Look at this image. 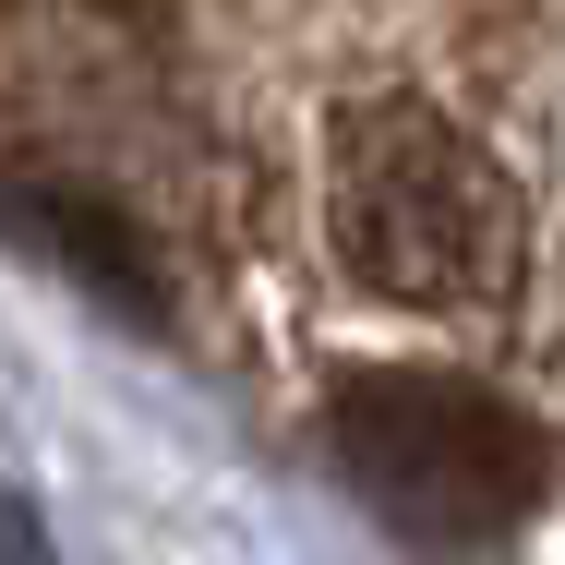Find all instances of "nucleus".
Here are the masks:
<instances>
[{"instance_id": "nucleus-1", "label": "nucleus", "mask_w": 565, "mask_h": 565, "mask_svg": "<svg viewBox=\"0 0 565 565\" xmlns=\"http://www.w3.org/2000/svg\"><path fill=\"white\" fill-rule=\"evenodd\" d=\"M326 228H338V265L385 301H422V313H481L505 301L530 217L505 193V169L422 97H373L338 120V157H326Z\"/></svg>"}, {"instance_id": "nucleus-2", "label": "nucleus", "mask_w": 565, "mask_h": 565, "mask_svg": "<svg viewBox=\"0 0 565 565\" xmlns=\"http://www.w3.org/2000/svg\"><path fill=\"white\" fill-rule=\"evenodd\" d=\"M326 446H338L349 493L422 554H481L530 530V505L554 493L542 422L469 373H349L326 397Z\"/></svg>"}, {"instance_id": "nucleus-3", "label": "nucleus", "mask_w": 565, "mask_h": 565, "mask_svg": "<svg viewBox=\"0 0 565 565\" xmlns=\"http://www.w3.org/2000/svg\"><path fill=\"white\" fill-rule=\"evenodd\" d=\"M0 217L24 228V241H49V253H61V277L109 289L132 326H157V313H169V289H157V265H145V241H132L109 205H85V193H49V181H0Z\"/></svg>"}, {"instance_id": "nucleus-4", "label": "nucleus", "mask_w": 565, "mask_h": 565, "mask_svg": "<svg viewBox=\"0 0 565 565\" xmlns=\"http://www.w3.org/2000/svg\"><path fill=\"white\" fill-rule=\"evenodd\" d=\"M61 12H85V24H132V36H169V0H61Z\"/></svg>"}]
</instances>
